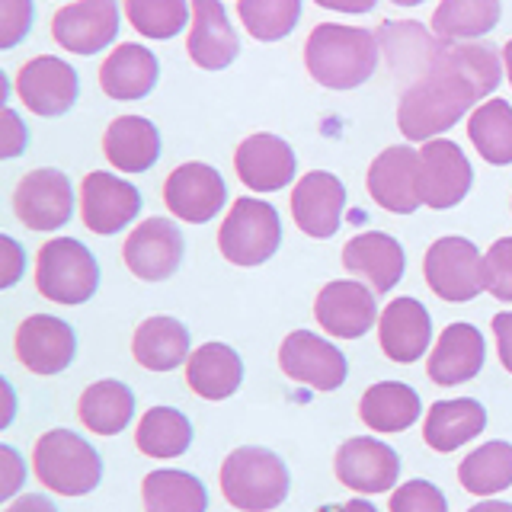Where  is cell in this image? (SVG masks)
<instances>
[{
	"mask_svg": "<svg viewBox=\"0 0 512 512\" xmlns=\"http://www.w3.org/2000/svg\"><path fill=\"white\" fill-rule=\"evenodd\" d=\"M503 80L500 52L484 42H445L400 96L397 128L407 141H432L448 132L477 100Z\"/></svg>",
	"mask_w": 512,
	"mask_h": 512,
	"instance_id": "1",
	"label": "cell"
},
{
	"mask_svg": "<svg viewBox=\"0 0 512 512\" xmlns=\"http://www.w3.org/2000/svg\"><path fill=\"white\" fill-rule=\"evenodd\" d=\"M378 36L359 26L320 23L304 42L308 74L327 90H356L378 68Z\"/></svg>",
	"mask_w": 512,
	"mask_h": 512,
	"instance_id": "2",
	"label": "cell"
},
{
	"mask_svg": "<svg viewBox=\"0 0 512 512\" xmlns=\"http://www.w3.org/2000/svg\"><path fill=\"white\" fill-rule=\"evenodd\" d=\"M221 493L240 512H269L285 503L292 477L285 461L260 445H240L221 464Z\"/></svg>",
	"mask_w": 512,
	"mask_h": 512,
	"instance_id": "3",
	"label": "cell"
},
{
	"mask_svg": "<svg viewBox=\"0 0 512 512\" xmlns=\"http://www.w3.org/2000/svg\"><path fill=\"white\" fill-rule=\"evenodd\" d=\"M39 484L61 496H87L100 487L103 461L96 448L71 429H48L32 448Z\"/></svg>",
	"mask_w": 512,
	"mask_h": 512,
	"instance_id": "4",
	"label": "cell"
},
{
	"mask_svg": "<svg viewBox=\"0 0 512 512\" xmlns=\"http://www.w3.org/2000/svg\"><path fill=\"white\" fill-rule=\"evenodd\" d=\"M100 266L74 237H52L36 256V288L55 304H84L96 295Z\"/></svg>",
	"mask_w": 512,
	"mask_h": 512,
	"instance_id": "5",
	"label": "cell"
},
{
	"mask_svg": "<svg viewBox=\"0 0 512 512\" xmlns=\"http://www.w3.org/2000/svg\"><path fill=\"white\" fill-rule=\"evenodd\" d=\"M282 244V221L269 202L260 199H234L228 218L221 221L218 247L221 256L234 266H260L276 256Z\"/></svg>",
	"mask_w": 512,
	"mask_h": 512,
	"instance_id": "6",
	"label": "cell"
},
{
	"mask_svg": "<svg viewBox=\"0 0 512 512\" xmlns=\"http://www.w3.org/2000/svg\"><path fill=\"white\" fill-rule=\"evenodd\" d=\"M423 276L432 295L452 304L474 301L487 292L484 256L468 237H439L423 256Z\"/></svg>",
	"mask_w": 512,
	"mask_h": 512,
	"instance_id": "7",
	"label": "cell"
},
{
	"mask_svg": "<svg viewBox=\"0 0 512 512\" xmlns=\"http://www.w3.org/2000/svg\"><path fill=\"white\" fill-rule=\"evenodd\" d=\"M13 212L29 231H58L74 215V189L61 170H29L13 189Z\"/></svg>",
	"mask_w": 512,
	"mask_h": 512,
	"instance_id": "8",
	"label": "cell"
},
{
	"mask_svg": "<svg viewBox=\"0 0 512 512\" xmlns=\"http://www.w3.org/2000/svg\"><path fill=\"white\" fill-rule=\"evenodd\" d=\"M279 365L282 372L298 381L311 384L314 391H336L346 381V356L330 340L308 330H292L279 346Z\"/></svg>",
	"mask_w": 512,
	"mask_h": 512,
	"instance_id": "9",
	"label": "cell"
},
{
	"mask_svg": "<svg viewBox=\"0 0 512 512\" xmlns=\"http://www.w3.org/2000/svg\"><path fill=\"white\" fill-rule=\"evenodd\" d=\"M368 196H372L384 212L413 215L423 205L420 199V151L410 144H394L384 148L372 167H368Z\"/></svg>",
	"mask_w": 512,
	"mask_h": 512,
	"instance_id": "10",
	"label": "cell"
},
{
	"mask_svg": "<svg viewBox=\"0 0 512 512\" xmlns=\"http://www.w3.org/2000/svg\"><path fill=\"white\" fill-rule=\"evenodd\" d=\"M122 260L141 282H164L183 263V234L170 218H148L128 234Z\"/></svg>",
	"mask_w": 512,
	"mask_h": 512,
	"instance_id": "11",
	"label": "cell"
},
{
	"mask_svg": "<svg viewBox=\"0 0 512 512\" xmlns=\"http://www.w3.org/2000/svg\"><path fill=\"white\" fill-rule=\"evenodd\" d=\"M141 212V196L138 189L119 180V176L93 170L80 183V218H84L87 231L93 234H116L125 231Z\"/></svg>",
	"mask_w": 512,
	"mask_h": 512,
	"instance_id": "12",
	"label": "cell"
},
{
	"mask_svg": "<svg viewBox=\"0 0 512 512\" xmlns=\"http://www.w3.org/2000/svg\"><path fill=\"white\" fill-rule=\"evenodd\" d=\"M16 93H20L26 109L42 119L64 116L77 103L80 93L77 71L55 55H39L26 61L20 74H16Z\"/></svg>",
	"mask_w": 512,
	"mask_h": 512,
	"instance_id": "13",
	"label": "cell"
},
{
	"mask_svg": "<svg viewBox=\"0 0 512 512\" xmlns=\"http://www.w3.org/2000/svg\"><path fill=\"white\" fill-rule=\"evenodd\" d=\"M77 356V333L52 314H29L16 327V359L32 375H58Z\"/></svg>",
	"mask_w": 512,
	"mask_h": 512,
	"instance_id": "14",
	"label": "cell"
},
{
	"mask_svg": "<svg viewBox=\"0 0 512 512\" xmlns=\"http://www.w3.org/2000/svg\"><path fill=\"white\" fill-rule=\"evenodd\" d=\"M164 202L170 212L186 224H205L212 221L224 202H228V186L221 173L199 160L180 164L164 183Z\"/></svg>",
	"mask_w": 512,
	"mask_h": 512,
	"instance_id": "15",
	"label": "cell"
},
{
	"mask_svg": "<svg viewBox=\"0 0 512 512\" xmlns=\"http://www.w3.org/2000/svg\"><path fill=\"white\" fill-rule=\"evenodd\" d=\"M474 180L471 160L448 138H432L420 151V199L429 208H455Z\"/></svg>",
	"mask_w": 512,
	"mask_h": 512,
	"instance_id": "16",
	"label": "cell"
},
{
	"mask_svg": "<svg viewBox=\"0 0 512 512\" xmlns=\"http://www.w3.org/2000/svg\"><path fill=\"white\" fill-rule=\"evenodd\" d=\"M119 32V7L116 0H77L55 13L52 36L74 55H96L116 39Z\"/></svg>",
	"mask_w": 512,
	"mask_h": 512,
	"instance_id": "17",
	"label": "cell"
},
{
	"mask_svg": "<svg viewBox=\"0 0 512 512\" xmlns=\"http://www.w3.org/2000/svg\"><path fill=\"white\" fill-rule=\"evenodd\" d=\"M336 480L356 493H384L397 484L400 477V458L391 445L378 439H349L336 448L333 458Z\"/></svg>",
	"mask_w": 512,
	"mask_h": 512,
	"instance_id": "18",
	"label": "cell"
},
{
	"mask_svg": "<svg viewBox=\"0 0 512 512\" xmlns=\"http://www.w3.org/2000/svg\"><path fill=\"white\" fill-rule=\"evenodd\" d=\"M343 208H346V186L327 170L304 173L292 189V218L314 240H327L340 231Z\"/></svg>",
	"mask_w": 512,
	"mask_h": 512,
	"instance_id": "19",
	"label": "cell"
},
{
	"mask_svg": "<svg viewBox=\"0 0 512 512\" xmlns=\"http://www.w3.org/2000/svg\"><path fill=\"white\" fill-rule=\"evenodd\" d=\"M314 317L320 327L340 336V340H359L362 333L372 330L378 317V304L372 288H365L362 282L340 279V282H327L317 292Z\"/></svg>",
	"mask_w": 512,
	"mask_h": 512,
	"instance_id": "20",
	"label": "cell"
},
{
	"mask_svg": "<svg viewBox=\"0 0 512 512\" xmlns=\"http://www.w3.org/2000/svg\"><path fill=\"white\" fill-rule=\"evenodd\" d=\"M487 359V343L484 333H480L474 324H448L439 340L432 356L426 362V375L432 384L439 388H455V384H464L480 375Z\"/></svg>",
	"mask_w": 512,
	"mask_h": 512,
	"instance_id": "21",
	"label": "cell"
},
{
	"mask_svg": "<svg viewBox=\"0 0 512 512\" xmlns=\"http://www.w3.org/2000/svg\"><path fill=\"white\" fill-rule=\"evenodd\" d=\"M234 170L244 186L256 192H276L295 180V151L279 135H250L237 144Z\"/></svg>",
	"mask_w": 512,
	"mask_h": 512,
	"instance_id": "22",
	"label": "cell"
},
{
	"mask_svg": "<svg viewBox=\"0 0 512 512\" xmlns=\"http://www.w3.org/2000/svg\"><path fill=\"white\" fill-rule=\"evenodd\" d=\"M192 4V26L186 39L189 58L205 71H221L237 58L240 42L228 23L221 0H189Z\"/></svg>",
	"mask_w": 512,
	"mask_h": 512,
	"instance_id": "23",
	"label": "cell"
},
{
	"mask_svg": "<svg viewBox=\"0 0 512 512\" xmlns=\"http://www.w3.org/2000/svg\"><path fill=\"white\" fill-rule=\"evenodd\" d=\"M378 340H381V352L391 362H400V365L416 362L432 340L429 311L410 295L394 298L378 320Z\"/></svg>",
	"mask_w": 512,
	"mask_h": 512,
	"instance_id": "24",
	"label": "cell"
},
{
	"mask_svg": "<svg viewBox=\"0 0 512 512\" xmlns=\"http://www.w3.org/2000/svg\"><path fill=\"white\" fill-rule=\"evenodd\" d=\"M343 266L352 276L372 282V292L384 295L400 282V276H404L407 256H404V247H400L391 234L368 231V234L352 237L343 247Z\"/></svg>",
	"mask_w": 512,
	"mask_h": 512,
	"instance_id": "25",
	"label": "cell"
},
{
	"mask_svg": "<svg viewBox=\"0 0 512 512\" xmlns=\"http://www.w3.org/2000/svg\"><path fill=\"white\" fill-rule=\"evenodd\" d=\"M487 429V410L480 407L474 397H458V400H436L426 413L423 423V439L432 452H455L464 442L477 439Z\"/></svg>",
	"mask_w": 512,
	"mask_h": 512,
	"instance_id": "26",
	"label": "cell"
},
{
	"mask_svg": "<svg viewBox=\"0 0 512 512\" xmlns=\"http://www.w3.org/2000/svg\"><path fill=\"white\" fill-rule=\"evenodd\" d=\"M103 154L122 173H144L160 157V132L144 116H119L103 135Z\"/></svg>",
	"mask_w": 512,
	"mask_h": 512,
	"instance_id": "27",
	"label": "cell"
},
{
	"mask_svg": "<svg viewBox=\"0 0 512 512\" xmlns=\"http://www.w3.org/2000/svg\"><path fill=\"white\" fill-rule=\"evenodd\" d=\"M160 64L144 45L125 42L109 52L100 68V87L112 100H144L157 84Z\"/></svg>",
	"mask_w": 512,
	"mask_h": 512,
	"instance_id": "28",
	"label": "cell"
},
{
	"mask_svg": "<svg viewBox=\"0 0 512 512\" xmlns=\"http://www.w3.org/2000/svg\"><path fill=\"white\" fill-rule=\"evenodd\" d=\"M132 356L148 372H173L180 362H189V330L176 317L157 314L138 324L132 336Z\"/></svg>",
	"mask_w": 512,
	"mask_h": 512,
	"instance_id": "29",
	"label": "cell"
},
{
	"mask_svg": "<svg viewBox=\"0 0 512 512\" xmlns=\"http://www.w3.org/2000/svg\"><path fill=\"white\" fill-rule=\"evenodd\" d=\"M244 381V362L224 343H202L186 362V384L202 400H228Z\"/></svg>",
	"mask_w": 512,
	"mask_h": 512,
	"instance_id": "30",
	"label": "cell"
},
{
	"mask_svg": "<svg viewBox=\"0 0 512 512\" xmlns=\"http://www.w3.org/2000/svg\"><path fill=\"white\" fill-rule=\"evenodd\" d=\"M420 394H416L410 384L404 381H381L372 384L362 400H359V416L368 429L375 432H404L410 429L416 420H420Z\"/></svg>",
	"mask_w": 512,
	"mask_h": 512,
	"instance_id": "31",
	"label": "cell"
},
{
	"mask_svg": "<svg viewBox=\"0 0 512 512\" xmlns=\"http://www.w3.org/2000/svg\"><path fill=\"white\" fill-rule=\"evenodd\" d=\"M77 416L96 436H119L135 416V394L122 381H96L80 394Z\"/></svg>",
	"mask_w": 512,
	"mask_h": 512,
	"instance_id": "32",
	"label": "cell"
},
{
	"mask_svg": "<svg viewBox=\"0 0 512 512\" xmlns=\"http://www.w3.org/2000/svg\"><path fill=\"white\" fill-rule=\"evenodd\" d=\"M141 500L148 512H205V484L189 471L160 468L141 480Z\"/></svg>",
	"mask_w": 512,
	"mask_h": 512,
	"instance_id": "33",
	"label": "cell"
},
{
	"mask_svg": "<svg viewBox=\"0 0 512 512\" xmlns=\"http://www.w3.org/2000/svg\"><path fill=\"white\" fill-rule=\"evenodd\" d=\"M500 0H442L432 13V32L445 42H471L500 23Z\"/></svg>",
	"mask_w": 512,
	"mask_h": 512,
	"instance_id": "34",
	"label": "cell"
},
{
	"mask_svg": "<svg viewBox=\"0 0 512 512\" xmlns=\"http://www.w3.org/2000/svg\"><path fill=\"white\" fill-rule=\"evenodd\" d=\"M135 445H138L141 455L157 458V461L180 458L192 445L189 416L180 413V410H173V407H151L138 423Z\"/></svg>",
	"mask_w": 512,
	"mask_h": 512,
	"instance_id": "35",
	"label": "cell"
},
{
	"mask_svg": "<svg viewBox=\"0 0 512 512\" xmlns=\"http://www.w3.org/2000/svg\"><path fill=\"white\" fill-rule=\"evenodd\" d=\"M468 138L487 164H512V106L506 100H490L477 106L468 119Z\"/></svg>",
	"mask_w": 512,
	"mask_h": 512,
	"instance_id": "36",
	"label": "cell"
},
{
	"mask_svg": "<svg viewBox=\"0 0 512 512\" xmlns=\"http://www.w3.org/2000/svg\"><path fill=\"white\" fill-rule=\"evenodd\" d=\"M461 487L474 496H493L512 487V445L487 442L458 464Z\"/></svg>",
	"mask_w": 512,
	"mask_h": 512,
	"instance_id": "37",
	"label": "cell"
},
{
	"mask_svg": "<svg viewBox=\"0 0 512 512\" xmlns=\"http://www.w3.org/2000/svg\"><path fill=\"white\" fill-rule=\"evenodd\" d=\"M237 16L256 42H279L298 26L301 0H237Z\"/></svg>",
	"mask_w": 512,
	"mask_h": 512,
	"instance_id": "38",
	"label": "cell"
},
{
	"mask_svg": "<svg viewBox=\"0 0 512 512\" xmlns=\"http://www.w3.org/2000/svg\"><path fill=\"white\" fill-rule=\"evenodd\" d=\"M125 16L144 39H173L189 20L186 0H125Z\"/></svg>",
	"mask_w": 512,
	"mask_h": 512,
	"instance_id": "39",
	"label": "cell"
},
{
	"mask_svg": "<svg viewBox=\"0 0 512 512\" xmlns=\"http://www.w3.org/2000/svg\"><path fill=\"white\" fill-rule=\"evenodd\" d=\"M388 512H448L445 493L429 480H407L391 493Z\"/></svg>",
	"mask_w": 512,
	"mask_h": 512,
	"instance_id": "40",
	"label": "cell"
},
{
	"mask_svg": "<svg viewBox=\"0 0 512 512\" xmlns=\"http://www.w3.org/2000/svg\"><path fill=\"white\" fill-rule=\"evenodd\" d=\"M484 279L487 292L496 301L512 304V237L496 240L484 256Z\"/></svg>",
	"mask_w": 512,
	"mask_h": 512,
	"instance_id": "41",
	"label": "cell"
},
{
	"mask_svg": "<svg viewBox=\"0 0 512 512\" xmlns=\"http://www.w3.org/2000/svg\"><path fill=\"white\" fill-rule=\"evenodd\" d=\"M32 29V0H0V48L20 45Z\"/></svg>",
	"mask_w": 512,
	"mask_h": 512,
	"instance_id": "42",
	"label": "cell"
},
{
	"mask_svg": "<svg viewBox=\"0 0 512 512\" xmlns=\"http://www.w3.org/2000/svg\"><path fill=\"white\" fill-rule=\"evenodd\" d=\"M0 474H4V480H0V496L10 500V496L23 487V477H26L20 452H16L13 445H0Z\"/></svg>",
	"mask_w": 512,
	"mask_h": 512,
	"instance_id": "43",
	"label": "cell"
},
{
	"mask_svg": "<svg viewBox=\"0 0 512 512\" xmlns=\"http://www.w3.org/2000/svg\"><path fill=\"white\" fill-rule=\"evenodd\" d=\"M26 266V256H23V247L16 244L13 237H0V285L10 288L16 279H20V272Z\"/></svg>",
	"mask_w": 512,
	"mask_h": 512,
	"instance_id": "44",
	"label": "cell"
},
{
	"mask_svg": "<svg viewBox=\"0 0 512 512\" xmlns=\"http://www.w3.org/2000/svg\"><path fill=\"white\" fill-rule=\"evenodd\" d=\"M26 141H29V135H26L20 116H16L10 106H4V138H0V151H4V157H16L26 148Z\"/></svg>",
	"mask_w": 512,
	"mask_h": 512,
	"instance_id": "45",
	"label": "cell"
},
{
	"mask_svg": "<svg viewBox=\"0 0 512 512\" xmlns=\"http://www.w3.org/2000/svg\"><path fill=\"white\" fill-rule=\"evenodd\" d=\"M493 333H496V349H500V362L512 375V311L493 317Z\"/></svg>",
	"mask_w": 512,
	"mask_h": 512,
	"instance_id": "46",
	"label": "cell"
},
{
	"mask_svg": "<svg viewBox=\"0 0 512 512\" xmlns=\"http://www.w3.org/2000/svg\"><path fill=\"white\" fill-rule=\"evenodd\" d=\"M4 512H58L55 503L42 493H26L20 500H13Z\"/></svg>",
	"mask_w": 512,
	"mask_h": 512,
	"instance_id": "47",
	"label": "cell"
},
{
	"mask_svg": "<svg viewBox=\"0 0 512 512\" xmlns=\"http://www.w3.org/2000/svg\"><path fill=\"white\" fill-rule=\"evenodd\" d=\"M314 4L327 10H340V13H368L378 0H314Z\"/></svg>",
	"mask_w": 512,
	"mask_h": 512,
	"instance_id": "48",
	"label": "cell"
},
{
	"mask_svg": "<svg viewBox=\"0 0 512 512\" xmlns=\"http://www.w3.org/2000/svg\"><path fill=\"white\" fill-rule=\"evenodd\" d=\"M468 512H512V503H503V500H484V503L471 506Z\"/></svg>",
	"mask_w": 512,
	"mask_h": 512,
	"instance_id": "49",
	"label": "cell"
},
{
	"mask_svg": "<svg viewBox=\"0 0 512 512\" xmlns=\"http://www.w3.org/2000/svg\"><path fill=\"white\" fill-rule=\"evenodd\" d=\"M340 512H378L368 500H349L346 506H340Z\"/></svg>",
	"mask_w": 512,
	"mask_h": 512,
	"instance_id": "50",
	"label": "cell"
},
{
	"mask_svg": "<svg viewBox=\"0 0 512 512\" xmlns=\"http://www.w3.org/2000/svg\"><path fill=\"white\" fill-rule=\"evenodd\" d=\"M503 61H506V74H509V84H512V39L503 45Z\"/></svg>",
	"mask_w": 512,
	"mask_h": 512,
	"instance_id": "51",
	"label": "cell"
},
{
	"mask_svg": "<svg viewBox=\"0 0 512 512\" xmlns=\"http://www.w3.org/2000/svg\"><path fill=\"white\" fill-rule=\"evenodd\" d=\"M391 4H397V7H420L423 0H391Z\"/></svg>",
	"mask_w": 512,
	"mask_h": 512,
	"instance_id": "52",
	"label": "cell"
}]
</instances>
